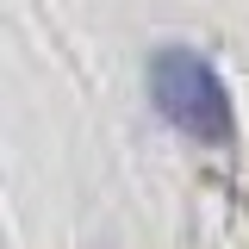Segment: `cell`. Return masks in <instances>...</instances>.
<instances>
[{
    "label": "cell",
    "mask_w": 249,
    "mask_h": 249,
    "mask_svg": "<svg viewBox=\"0 0 249 249\" xmlns=\"http://www.w3.org/2000/svg\"><path fill=\"white\" fill-rule=\"evenodd\" d=\"M150 100L156 112L193 143H231L237 137V106L231 88L193 44H162L150 56Z\"/></svg>",
    "instance_id": "6da1fadb"
}]
</instances>
